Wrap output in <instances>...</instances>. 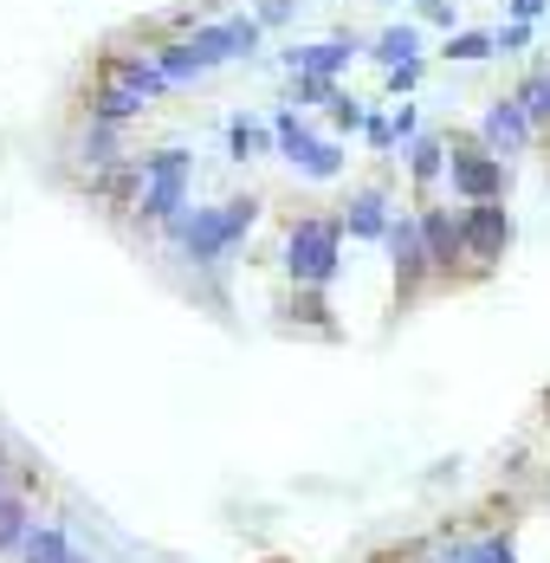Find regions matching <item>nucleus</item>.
Here are the masks:
<instances>
[{"label":"nucleus","instance_id":"f257e3e1","mask_svg":"<svg viewBox=\"0 0 550 563\" xmlns=\"http://www.w3.org/2000/svg\"><path fill=\"white\" fill-rule=\"evenodd\" d=\"M260 227V195H227V201H188L175 221L163 227V240L195 266V273H215L240 253V240Z\"/></svg>","mask_w":550,"mask_h":563},{"label":"nucleus","instance_id":"f03ea898","mask_svg":"<svg viewBox=\"0 0 550 563\" xmlns=\"http://www.w3.org/2000/svg\"><path fill=\"white\" fill-rule=\"evenodd\" d=\"M136 169H143V188H136V201H130V221L143 227V233H163V227L188 208L195 150H188V143H163V150L136 156Z\"/></svg>","mask_w":550,"mask_h":563},{"label":"nucleus","instance_id":"7ed1b4c3","mask_svg":"<svg viewBox=\"0 0 550 563\" xmlns=\"http://www.w3.org/2000/svg\"><path fill=\"white\" fill-rule=\"evenodd\" d=\"M343 214H298L285 227V279L292 285H330L343 266Z\"/></svg>","mask_w":550,"mask_h":563},{"label":"nucleus","instance_id":"20e7f679","mask_svg":"<svg viewBox=\"0 0 550 563\" xmlns=\"http://www.w3.org/2000/svg\"><path fill=\"white\" fill-rule=\"evenodd\" d=\"M447 188H453V201H505L512 169H505V156H493L480 136L473 143L447 136Z\"/></svg>","mask_w":550,"mask_h":563},{"label":"nucleus","instance_id":"39448f33","mask_svg":"<svg viewBox=\"0 0 550 563\" xmlns=\"http://www.w3.org/2000/svg\"><path fill=\"white\" fill-rule=\"evenodd\" d=\"M388 266H395V298H415L421 285L435 279V260H428V233H421V208H402L383 233Z\"/></svg>","mask_w":550,"mask_h":563},{"label":"nucleus","instance_id":"423d86ee","mask_svg":"<svg viewBox=\"0 0 550 563\" xmlns=\"http://www.w3.org/2000/svg\"><path fill=\"white\" fill-rule=\"evenodd\" d=\"M460 233H466V260H473V273H493L498 260L512 253V214H505V201H460Z\"/></svg>","mask_w":550,"mask_h":563},{"label":"nucleus","instance_id":"0eeeda50","mask_svg":"<svg viewBox=\"0 0 550 563\" xmlns=\"http://www.w3.org/2000/svg\"><path fill=\"white\" fill-rule=\"evenodd\" d=\"M480 143H486L493 156H505V163H512V156H525V150L538 143V117H531L518 98H512V91H505V98H493V104L480 111Z\"/></svg>","mask_w":550,"mask_h":563},{"label":"nucleus","instance_id":"6e6552de","mask_svg":"<svg viewBox=\"0 0 550 563\" xmlns=\"http://www.w3.org/2000/svg\"><path fill=\"white\" fill-rule=\"evenodd\" d=\"M421 233H428L435 279H460V273H473V260H466V233H460V208H447V201H421Z\"/></svg>","mask_w":550,"mask_h":563},{"label":"nucleus","instance_id":"1a4fd4ad","mask_svg":"<svg viewBox=\"0 0 550 563\" xmlns=\"http://www.w3.org/2000/svg\"><path fill=\"white\" fill-rule=\"evenodd\" d=\"M98 78H110V85H130V91H143L150 104L175 91V85H168V71L156 65V53H136V46H110V53L98 58Z\"/></svg>","mask_w":550,"mask_h":563},{"label":"nucleus","instance_id":"9d476101","mask_svg":"<svg viewBox=\"0 0 550 563\" xmlns=\"http://www.w3.org/2000/svg\"><path fill=\"white\" fill-rule=\"evenodd\" d=\"M370 53L356 33H330V40H318V46H285L278 53V65L285 71H324V78H343V65H356V58Z\"/></svg>","mask_w":550,"mask_h":563},{"label":"nucleus","instance_id":"9b49d317","mask_svg":"<svg viewBox=\"0 0 550 563\" xmlns=\"http://www.w3.org/2000/svg\"><path fill=\"white\" fill-rule=\"evenodd\" d=\"M143 111H150V98H143V91H130V85L98 78V85L85 91V117H91V123H117V130H123V123H136Z\"/></svg>","mask_w":550,"mask_h":563},{"label":"nucleus","instance_id":"f8f14e48","mask_svg":"<svg viewBox=\"0 0 550 563\" xmlns=\"http://www.w3.org/2000/svg\"><path fill=\"white\" fill-rule=\"evenodd\" d=\"M388 221H395L388 188H356V195L343 201V227H350V240H383Z\"/></svg>","mask_w":550,"mask_h":563},{"label":"nucleus","instance_id":"ddd939ff","mask_svg":"<svg viewBox=\"0 0 550 563\" xmlns=\"http://www.w3.org/2000/svg\"><path fill=\"white\" fill-rule=\"evenodd\" d=\"M188 58H195V71L208 78V71H220V65H233V40H227V20H195L188 33Z\"/></svg>","mask_w":550,"mask_h":563},{"label":"nucleus","instance_id":"4468645a","mask_svg":"<svg viewBox=\"0 0 550 563\" xmlns=\"http://www.w3.org/2000/svg\"><path fill=\"white\" fill-rule=\"evenodd\" d=\"M227 156L233 163H260V156H278L273 143V123H260V117H227Z\"/></svg>","mask_w":550,"mask_h":563},{"label":"nucleus","instance_id":"2eb2a0df","mask_svg":"<svg viewBox=\"0 0 550 563\" xmlns=\"http://www.w3.org/2000/svg\"><path fill=\"white\" fill-rule=\"evenodd\" d=\"M273 143H278V156H285V163L298 169V163L311 156V143H318V130L305 123V111H298V104H278V111H273Z\"/></svg>","mask_w":550,"mask_h":563},{"label":"nucleus","instance_id":"dca6fc26","mask_svg":"<svg viewBox=\"0 0 550 563\" xmlns=\"http://www.w3.org/2000/svg\"><path fill=\"white\" fill-rule=\"evenodd\" d=\"M440 558L447 563H518V551H512L505 531H486V538H440Z\"/></svg>","mask_w":550,"mask_h":563},{"label":"nucleus","instance_id":"f3484780","mask_svg":"<svg viewBox=\"0 0 550 563\" xmlns=\"http://www.w3.org/2000/svg\"><path fill=\"white\" fill-rule=\"evenodd\" d=\"M408 175H415L421 195H428L435 181H447V136H440V130H421V136L408 143Z\"/></svg>","mask_w":550,"mask_h":563},{"label":"nucleus","instance_id":"a211bd4d","mask_svg":"<svg viewBox=\"0 0 550 563\" xmlns=\"http://www.w3.org/2000/svg\"><path fill=\"white\" fill-rule=\"evenodd\" d=\"M78 163H85L91 175L130 163V156H123V143H117V123H91V117H85V130H78Z\"/></svg>","mask_w":550,"mask_h":563},{"label":"nucleus","instance_id":"6ab92c4d","mask_svg":"<svg viewBox=\"0 0 550 563\" xmlns=\"http://www.w3.org/2000/svg\"><path fill=\"white\" fill-rule=\"evenodd\" d=\"M20 563H91L85 551H72L65 525H33L26 544H20Z\"/></svg>","mask_w":550,"mask_h":563},{"label":"nucleus","instance_id":"aec40b11","mask_svg":"<svg viewBox=\"0 0 550 563\" xmlns=\"http://www.w3.org/2000/svg\"><path fill=\"white\" fill-rule=\"evenodd\" d=\"M428 53V46H421V26H415V20H395V26H383V33H376V40H370V58H376V65H402V58H421Z\"/></svg>","mask_w":550,"mask_h":563},{"label":"nucleus","instance_id":"412c9836","mask_svg":"<svg viewBox=\"0 0 550 563\" xmlns=\"http://www.w3.org/2000/svg\"><path fill=\"white\" fill-rule=\"evenodd\" d=\"M493 53H498V33H480V26H453L447 46H440L447 65H486Z\"/></svg>","mask_w":550,"mask_h":563},{"label":"nucleus","instance_id":"4be33fe9","mask_svg":"<svg viewBox=\"0 0 550 563\" xmlns=\"http://www.w3.org/2000/svg\"><path fill=\"white\" fill-rule=\"evenodd\" d=\"M26 531H33V506H26V493H7V486H0V558L20 551Z\"/></svg>","mask_w":550,"mask_h":563},{"label":"nucleus","instance_id":"5701e85b","mask_svg":"<svg viewBox=\"0 0 550 563\" xmlns=\"http://www.w3.org/2000/svg\"><path fill=\"white\" fill-rule=\"evenodd\" d=\"M343 163H350V150H343L337 136H318V143H311V156L298 163V175H305V181H337Z\"/></svg>","mask_w":550,"mask_h":563},{"label":"nucleus","instance_id":"b1692460","mask_svg":"<svg viewBox=\"0 0 550 563\" xmlns=\"http://www.w3.org/2000/svg\"><path fill=\"white\" fill-rule=\"evenodd\" d=\"M512 98H518L525 111L538 117V130H550V65H538V71H525V78L512 85Z\"/></svg>","mask_w":550,"mask_h":563},{"label":"nucleus","instance_id":"393cba45","mask_svg":"<svg viewBox=\"0 0 550 563\" xmlns=\"http://www.w3.org/2000/svg\"><path fill=\"white\" fill-rule=\"evenodd\" d=\"M150 53H156V65L168 71V85H175V91L201 78V71H195V58H188V40H182V33H175V40H163V46H150Z\"/></svg>","mask_w":550,"mask_h":563},{"label":"nucleus","instance_id":"a878e982","mask_svg":"<svg viewBox=\"0 0 550 563\" xmlns=\"http://www.w3.org/2000/svg\"><path fill=\"white\" fill-rule=\"evenodd\" d=\"M227 40H233V58H260L266 20H260V13H227Z\"/></svg>","mask_w":550,"mask_h":563},{"label":"nucleus","instance_id":"bb28decb","mask_svg":"<svg viewBox=\"0 0 550 563\" xmlns=\"http://www.w3.org/2000/svg\"><path fill=\"white\" fill-rule=\"evenodd\" d=\"M343 85L337 78H324V71H292V98L285 104H298V111H311V104H330Z\"/></svg>","mask_w":550,"mask_h":563},{"label":"nucleus","instance_id":"cd10ccee","mask_svg":"<svg viewBox=\"0 0 550 563\" xmlns=\"http://www.w3.org/2000/svg\"><path fill=\"white\" fill-rule=\"evenodd\" d=\"M421 78H428V58H402V65H388V78H383V98H408V91H421Z\"/></svg>","mask_w":550,"mask_h":563},{"label":"nucleus","instance_id":"c85d7f7f","mask_svg":"<svg viewBox=\"0 0 550 563\" xmlns=\"http://www.w3.org/2000/svg\"><path fill=\"white\" fill-rule=\"evenodd\" d=\"M324 111H330V130H337V136H356V130L370 123V104H356L350 91H337V98H330Z\"/></svg>","mask_w":550,"mask_h":563},{"label":"nucleus","instance_id":"c756f323","mask_svg":"<svg viewBox=\"0 0 550 563\" xmlns=\"http://www.w3.org/2000/svg\"><path fill=\"white\" fill-rule=\"evenodd\" d=\"M363 136H370V150H376V156H395V150H402V143H395V123H388V111H370Z\"/></svg>","mask_w":550,"mask_h":563},{"label":"nucleus","instance_id":"7c9ffc66","mask_svg":"<svg viewBox=\"0 0 550 563\" xmlns=\"http://www.w3.org/2000/svg\"><path fill=\"white\" fill-rule=\"evenodd\" d=\"M498 53H531V20H498Z\"/></svg>","mask_w":550,"mask_h":563},{"label":"nucleus","instance_id":"2f4dec72","mask_svg":"<svg viewBox=\"0 0 550 563\" xmlns=\"http://www.w3.org/2000/svg\"><path fill=\"white\" fill-rule=\"evenodd\" d=\"M388 123H395V143H402V150H408V143H415V136H421V111H415V104H408V98H402V104H395V111H388Z\"/></svg>","mask_w":550,"mask_h":563},{"label":"nucleus","instance_id":"473e14b6","mask_svg":"<svg viewBox=\"0 0 550 563\" xmlns=\"http://www.w3.org/2000/svg\"><path fill=\"white\" fill-rule=\"evenodd\" d=\"M253 13H260V20H266V33H273V26H285V20L298 13V0H253Z\"/></svg>","mask_w":550,"mask_h":563},{"label":"nucleus","instance_id":"72a5a7b5","mask_svg":"<svg viewBox=\"0 0 550 563\" xmlns=\"http://www.w3.org/2000/svg\"><path fill=\"white\" fill-rule=\"evenodd\" d=\"M421 20L440 26V33H453V0H421Z\"/></svg>","mask_w":550,"mask_h":563},{"label":"nucleus","instance_id":"f704fd0d","mask_svg":"<svg viewBox=\"0 0 550 563\" xmlns=\"http://www.w3.org/2000/svg\"><path fill=\"white\" fill-rule=\"evenodd\" d=\"M550 0H505V20H538Z\"/></svg>","mask_w":550,"mask_h":563},{"label":"nucleus","instance_id":"c9c22d12","mask_svg":"<svg viewBox=\"0 0 550 563\" xmlns=\"http://www.w3.org/2000/svg\"><path fill=\"white\" fill-rule=\"evenodd\" d=\"M421 563H447V558H440V551H435V558H421Z\"/></svg>","mask_w":550,"mask_h":563}]
</instances>
